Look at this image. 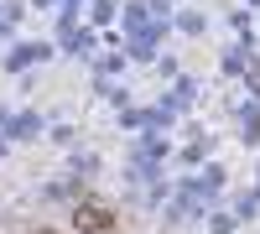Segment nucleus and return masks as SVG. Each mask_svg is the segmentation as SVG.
Wrapping results in <instances>:
<instances>
[{
  "mask_svg": "<svg viewBox=\"0 0 260 234\" xmlns=\"http://www.w3.org/2000/svg\"><path fill=\"white\" fill-rule=\"evenodd\" d=\"M73 219H78V234H110L120 219H115V208L110 203H99V198H83L73 208Z\"/></svg>",
  "mask_w": 260,
  "mask_h": 234,
  "instance_id": "1",
  "label": "nucleus"
},
{
  "mask_svg": "<svg viewBox=\"0 0 260 234\" xmlns=\"http://www.w3.org/2000/svg\"><path fill=\"white\" fill-rule=\"evenodd\" d=\"M37 234H57V229H37Z\"/></svg>",
  "mask_w": 260,
  "mask_h": 234,
  "instance_id": "2",
  "label": "nucleus"
}]
</instances>
